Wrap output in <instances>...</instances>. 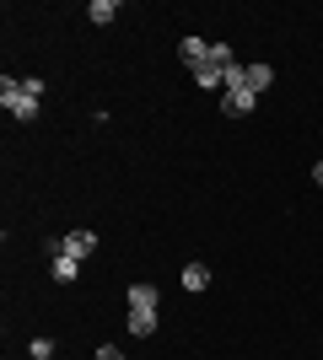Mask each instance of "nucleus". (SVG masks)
<instances>
[{"mask_svg":"<svg viewBox=\"0 0 323 360\" xmlns=\"http://www.w3.org/2000/svg\"><path fill=\"white\" fill-rule=\"evenodd\" d=\"M38 97H44V81H0V103H6V113H11L16 124H32L38 119Z\"/></svg>","mask_w":323,"mask_h":360,"instance_id":"obj_1","label":"nucleus"},{"mask_svg":"<svg viewBox=\"0 0 323 360\" xmlns=\"http://www.w3.org/2000/svg\"><path fill=\"white\" fill-rule=\"evenodd\" d=\"M54 253H65V258H92L97 253V231H65V237L54 242Z\"/></svg>","mask_w":323,"mask_h":360,"instance_id":"obj_2","label":"nucleus"},{"mask_svg":"<svg viewBox=\"0 0 323 360\" xmlns=\"http://www.w3.org/2000/svg\"><path fill=\"white\" fill-rule=\"evenodd\" d=\"M156 301H162V290H156L151 280H135V285H129V312H156Z\"/></svg>","mask_w":323,"mask_h":360,"instance_id":"obj_3","label":"nucleus"},{"mask_svg":"<svg viewBox=\"0 0 323 360\" xmlns=\"http://www.w3.org/2000/svg\"><path fill=\"white\" fill-rule=\"evenodd\" d=\"M221 108H227L232 119H243V113H253V108H259V97H253L248 86H232L227 97H221Z\"/></svg>","mask_w":323,"mask_h":360,"instance_id":"obj_4","label":"nucleus"},{"mask_svg":"<svg viewBox=\"0 0 323 360\" xmlns=\"http://www.w3.org/2000/svg\"><path fill=\"white\" fill-rule=\"evenodd\" d=\"M243 86L253 91V97H259V91H270V86H275V70H270V65H243Z\"/></svg>","mask_w":323,"mask_h":360,"instance_id":"obj_5","label":"nucleus"},{"mask_svg":"<svg viewBox=\"0 0 323 360\" xmlns=\"http://www.w3.org/2000/svg\"><path fill=\"white\" fill-rule=\"evenodd\" d=\"M178 54H184V65L194 70V65L210 60V44H205V38H184V49H178Z\"/></svg>","mask_w":323,"mask_h":360,"instance_id":"obj_6","label":"nucleus"},{"mask_svg":"<svg viewBox=\"0 0 323 360\" xmlns=\"http://www.w3.org/2000/svg\"><path fill=\"white\" fill-rule=\"evenodd\" d=\"M124 328L135 333V339H146V333H156V312H129V317H124Z\"/></svg>","mask_w":323,"mask_h":360,"instance_id":"obj_7","label":"nucleus"},{"mask_svg":"<svg viewBox=\"0 0 323 360\" xmlns=\"http://www.w3.org/2000/svg\"><path fill=\"white\" fill-rule=\"evenodd\" d=\"M76 274H81V258H65V253H54V280H60V285H70Z\"/></svg>","mask_w":323,"mask_h":360,"instance_id":"obj_8","label":"nucleus"},{"mask_svg":"<svg viewBox=\"0 0 323 360\" xmlns=\"http://www.w3.org/2000/svg\"><path fill=\"white\" fill-rule=\"evenodd\" d=\"M194 81H200V86H205V91H215V86H227V75L215 70V65H210V60H205V65H194Z\"/></svg>","mask_w":323,"mask_h":360,"instance_id":"obj_9","label":"nucleus"},{"mask_svg":"<svg viewBox=\"0 0 323 360\" xmlns=\"http://www.w3.org/2000/svg\"><path fill=\"white\" fill-rule=\"evenodd\" d=\"M210 285V269L205 264H184V290H205Z\"/></svg>","mask_w":323,"mask_h":360,"instance_id":"obj_10","label":"nucleus"},{"mask_svg":"<svg viewBox=\"0 0 323 360\" xmlns=\"http://www.w3.org/2000/svg\"><path fill=\"white\" fill-rule=\"evenodd\" d=\"M87 16L103 27V22H113V16H119V0H92V11H87Z\"/></svg>","mask_w":323,"mask_h":360,"instance_id":"obj_11","label":"nucleus"},{"mask_svg":"<svg viewBox=\"0 0 323 360\" xmlns=\"http://www.w3.org/2000/svg\"><path fill=\"white\" fill-rule=\"evenodd\" d=\"M97 360H124V349L119 345H103V349H97Z\"/></svg>","mask_w":323,"mask_h":360,"instance_id":"obj_12","label":"nucleus"},{"mask_svg":"<svg viewBox=\"0 0 323 360\" xmlns=\"http://www.w3.org/2000/svg\"><path fill=\"white\" fill-rule=\"evenodd\" d=\"M312 183H318V188H323V162H318V167H312Z\"/></svg>","mask_w":323,"mask_h":360,"instance_id":"obj_13","label":"nucleus"}]
</instances>
